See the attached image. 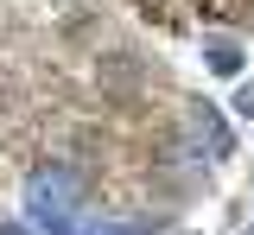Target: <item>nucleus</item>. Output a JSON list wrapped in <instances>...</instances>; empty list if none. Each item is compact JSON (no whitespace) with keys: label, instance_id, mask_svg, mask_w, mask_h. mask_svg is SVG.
Listing matches in <instances>:
<instances>
[{"label":"nucleus","instance_id":"1","mask_svg":"<svg viewBox=\"0 0 254 235\" xmlns=\"http://www.w3.org/2000/svg\"><path fill=\"white\" fill-rule=\"evenodd\" d=\"M32 203H38L45 216H64V210L76 203V178H70V172H38V184H32Z\"/></svg>","mask_w":254,"mask_h":235},{"label":"nucleus","instance_id":"2","mask_svg":"<svg viewBox=\"0 0 254 235\" xmlns=\"http://www.w3.org/2000/svg\"><path fill=\"white\" fill-rule=\"evenodd\" d=\"M210 64H216V70H222V76H229V70L242 64V51H235V45H210Z\"/></svg>","mask_w":254,"mask_h":235},{"label":"nucleus","instance_id":"3","mask_svg":"<svg viewBox=\"0 0 254 235\" xmlns=\"http://www.w3.org/2000/svg\"><path fill=\"white\" fill-rule=\"evenodd\" d=\"M242 108H248V115H254V83H248V89H242Z\"/></svg>","mask_w":254,"mask_h":235},{"label":"nucleus","instance_id":"4","mask_svg":"<svg viewBox=\"0 0 254 235\" xmlns=\"http://www.w3.org/2000/svg\"><path fill=\"white\" fill-rule=\"evenodd\" d=\"M0 235H26V229H19V223H0Z\"/></svg>","mask_w":254,"mask_h":235}]
</instances>
